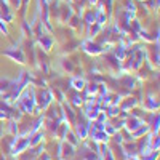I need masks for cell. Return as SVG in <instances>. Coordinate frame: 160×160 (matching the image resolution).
I'll return each instance as SVG.
<instances>
[{
  "label": "cell",
  "instance_id": "6da1fadb",
  "mask_svg": "<svg viewBox=\"0 0 160 160\" xmlns=\"http://www.w3.org/2000/svg\"><path fill=\"white\" fill-rule=\"evenodd\" d=\"M90 120L83 115L82 117V122H75V135H77V138L80 139V141H83V139H87L88 138V133H90Z\"/></svg>",
  "mask_w": 160,
  "mask_h": 160
},
{
  "label": "cell",
  "instance_id": "7a4b0ae2",
  "mask_svg": "<svg viewBox=\"0 0 160 160\" xmlns=\"http://www.w3.org/2000/svg\"><path fill=\"white\" fill-rule=\"evenodd\" d=\"M2 55L8 56L10 59H13L15 62H19V64H26V56H24V51L19 48V47H10L8 50H3L0 51Z\"/></svg>",
  "mask_w": 160,
  "mask_h": 160
},
{
  "label": "cell",
  "instance_id": "3957f363",
  "mask_svg": "<svg viewBox=\"0 0 160 160\" xmlns=\"http://www.w3.org/2000/svg\"><path fill=\"white\" fill-rule=\"evenodd\" d=\"M80 47H82V50H83L85 53H88V55H91V56H98V55H101V53L104 51L102 47L98 45V43H95L91 38L83 40V42L80 43Z\"/></svg>",
  "mask_w": 160,
  "mask_h": 160
},
{
  "label": "cell",
  "instance_id": "277c9868",
  "mask_svg": "<svg viewBox=\"0 0 160 160\" xmlns=\"http://www.w3.org/2000/svg\"><path fill=\"white\" fill-rule=\"evenodd\" d=\"M75 146L69 144L68 141H62L61 146H59V151H58V155L61 160H71L74 155H75Z\"/></svg>",
  "mask_w": 160,
  "mask_h": 160
},
{
  "label": "cell",
  "instance_id": "5b68a950",
  "mask_svg": "<svg viewBox=\"0 0 160 160\" xmlns=\"http://www.w3.org/2000/svg\"><path fill=\"white\" fill-rule=\"evenodd\" d=\"M88 136H90V139L96 141V142H99V144H102V142L108 144V142L111 141V136H109L104 130H95V128H91V127H90V133H88Z\"/></svg>",
  "mask_w": 160,
  "mask_h": 160
},
{
  "label": "cell",
  "instance_id": "8992f818",
  "mask_svg": "<svg viewBox=\"0 0 160 160\" xmlns=\"http://www.w3.org/2000/svg\"><path fill=\"white\" fill-rule=\"evenodd\" d=\"M51 101H53V93L48 91V90H42V93H40V99H37V106L42 111H47L50 108Z\"/></svg>",
  "mask_w": 160,
  "mask_h": 160
},
{
  "label": "cell",
  "instance_id": "52a82bcc",
  "mask_svg": "<svg viewBox=\"0 0 160 160\" xmlns=\"http://www.w3.org/2000/svg\"><path fill=\"white\" fill-rule=\"evenodd\" d=\"M144 122L139 118V117H136V115H131V117H128V118H125V130L128 131V133H133L136 128H139L141 125H142Z\"/></svg>",
  "mask_w": 160,
  "mask_h": 160
},
{
  "label": "cell",
  "instance_id": "ba28073f",
  "mask_svg": "<svg viewBox=\"0 0 160 160\" xmlns=\"http://www.w3.org/2000/svg\"><path fill=\"white\" fill-rule=\"evenodd\" d=\"M142 109H146L148 112H155L158 109V101L152 95H149L148 98L144 99V102H142Z\"/></svg>",
  "mask_w": 160,
  "mask_h": 160
},
{
  "label": "cell",
  "instance_id": "9c48e42d",
  "mask_svg": "<svg viewBox=\"0 0 160 160\" xmlns=\"http://www.w3.org/2000/svg\"><path fill=\"white\" fill-rule=\"evenodd\" d=\"M38 43L42 45L43 51H50L51 47H53V37L48 35V34H40L38 35Z\"/></svg>",
  "mask_w": 160,
  "mask_h": 160
},
{
  "label": "cell",
  "instance_id": "30bf717a",
  "mask_svg": "<svg viewBox=\"0 0 160 160\" xmlns=\"http://www.w3.org/2000/svg\"><path fill=\"white\" fill-rule=\"evenodd\" d=\"M99 158L101 160H115L112 151L108 148V144H106V142L99 144Z\"/></svg>",
  "mask_w": 160,
  "mask_h": 160
},
{
  "label": "cell",
  "instance_id": "8fae6325",
  "mask_svg": "<svg viewBox=\"0 0 160 160\" xmlns=\"http://www.w3.org/2000/svg\"><path fill=\"white\" fill-rule=\"evenodd\" d=\"M69 83H71V87H72L75 91H83L85 87H87V82H85L83 78H80V77H72Z\"/></svg>",
  "mask_w": 160,
  "mask_h": 160
},
{
  "label": "cell",
  "instance_id": "7c38bea8",
  "mask_svg": "<svg viewBox=\"0 0 160 160\" xmlns=\"http://www.w3.org/2000/svg\"><path fill=\"white\" fill-rule=\"evenodd\" d=\"M136 106H138V99H135V98H127V99L122 102V106H120V111H122V112H128L130 109L136 108Z\"/></svg>",
  "mask_w": 160,
  "mask_h": 160
},
{
  "label": "cell",
  "instance_id": "4fadbf2b",
  "mask_svg": "<svg viewBox=\"0 0 160 160\" xmlns=\"http://www.w3.org/2000/svg\"><path fill=\"white\" fill-rule=\"evenodd\" d=\"M7 133L11 136H19V127H18V122L16 120H10L8 122V128H7Z\"/></svg>",
  "mask_w": 160,
  "mask_h": 160
},
{
  "label": "cell",
  "instance_id": "5bb4252c",
  "mask_svg": "<svg viewBox=\"0 0 160 160\" xmlns=\"http://www.w3.org/2000/svg\"><path fill=\"white\" fill-rule=\"evenodd\" d=\"M43 138H45V133H42V131H37V133H34V135H31V148L38 146L43 141Z\"/></svg>",
  "mask_w": 160,
  "mask_h": 160
},
{
  "label": "cell",
  "instance_id": "9a60e30c",
  "mask_svg": "<svg viewBox=\"0 0 160 160\" xmlns=\"http://www.w3.org/2000/svg\"><path fill=\"white\" fill-rule=\"evenodd\" d=\"M11 80L10 78H0V95H7L11 88Z\"/></svg>",
  "mask_w": 160,
  "mask_h": 160
},
{
  "label": "cell",
  "instance_id": "2e32d148",
  "mask_svg": "<svg viewBox=\"0 0 160 160\" xmlns=\"http://www.w3.org/2000/svg\"><path fill=\"white\" fill-rule=\"evenodd\" d=\"M123 146V149H125V155H133V154H136V151H138V146L135 144V142H123L122 144Z\"/></svg>",
  "mask_w": 160,
  "mask_h": 160
},
{
  "label": "cell",
  "instance_id": "e0dca14e",
  "mask_svg": "<svg viewBox=\"0 0 160 160\" xmlns=\"http://www.w3.org/2000/svg\"><path fill=\"white\" fill-rule=\"evenodd\" d=\"M61 13H62V16H61V21H62V22H68V21L72 18V15H74L71 7H64V8L61 10Z\"/></svg>",
  "mask_w": 160,
  "mask_h": 160
},
{
  "label": "cell",
  "instance_id": "ac0fdd59",
  "mask_svg": "<svg viewBox=\"0 0 160 160\" xmlns=\"http://www.w3.org/2000/svg\"><path fill=\"white\" fill-rule=\"evenodd\" d=\"M77 138V135L74 131H68V135H66V138H64V141H68L69 144H72V146H78V139H75Z\"/></svg>",
  "mask_w": 160,
  "mask_h": 160
},
{
  "label": "cell",
  "instance_id": "d6986e66",
  "mask_svg": "<svg viewBox=\"0 0 160 160\" xmlns=\"http://www.w3.org/2000/svg\"><path fill=\"white\" fill-rule=\"evenodd\" d=\"M108 117H117V115H120V108L118 106H114V104H111V106H108V114H106Z\"/></svg>",
  "mask_w": 160,
  "mask_h": 160
},
{
  "label": "cell",
  "instance_id": "ffe728a7",
  "mask_svg": "<svg viewBox=\"0 0 160 160\" xmlns=\"http://www.w3.org/2000/svg\"><path fill=\"white\" fill-rule=\"evenodd\" d=\"M104 131L108 133L109 136H114V135H115V133H117L118 130L115 128V125H111V123H108V122H106V123H104Z\"/></svg>",
  "mask_w": 160,
  "mask_h": 160
},
{
  "label": "cell",
  "instance_id": "44dd1931",
  "mask_svg": "<svg viewBox=\"0 0 160 160\" xmlns=\"http://www.w3.org/2000/svg\"><path fill=\"white\" fill-rule=\"evenodd\" d=\"M157 157H158V151H151L149 154L141 155V160H157Z\"/></svg>",
  "mask_w": 160,
  "mask_h": 160
},
{
  "label": "cell",
  "instance_id": "7402d4cb",
  "mask_svg": "<svg viewBox=\"0 0 160 160\" xmlns=\"http://www.w3.org/2000/svg\"><path fill=\"white\" fill-rule=\"evenodd\" d=\"M83 101H85V99L80 98L78 93H75V95L72 96V106H75V108H78V106H82V104H83Z\"/></svg>",
  "mask_w": 160,
  "mask_h": 160
},
{
  "label": "cell",
  "instance_id": "603a6c76",
  "mask_svg": "<svg viewBox=\"0 0 160 160\" xmlns=\"http://www.w3.org/2000/svg\"><path fill=\"white\" fill-rule=\"evenodd\" d=\"M0 34H3L5 37H8V35H10L8 28H7V22H5L3 19H0Z\"/></svg>",
  "mask_w": 160,
  "mask_h": 160
},
{
  "label": "cell",
  "instance_id": "cb8c5ba5",
  "mask_svg": "<svg viewBox=\"0 0 160 160\" xmlns=\"http://www.w3.org/2000/svg\"><path fill=\"white\" fill-rule=\"evenodd\" d=\"M5 2L10 5V8H15V10L21 7V0H5Z\"/></svg>",
  "mask_w": 160,
  "mask_h": 160
},
{
  "label": "cell",
  "instance_id": "d4e9b609",
  "mask_svg": "<svg viewBox=\"0 0 160 160\" xmlns=\"http://www.w3.org/2000/svg\"><path fill=\"white\" fill-rule=\"evenodd\" d=\"M62 66H64V71H68V72H72L74 71V66H72V62L69 59H64L62 61Z\"/></svg>",
  "mask_w": 160,
  "mask_h": 160
},
{
  "label": "cell",
  "instance_id": "484cf974",
  "mask_svg": "<svg viewBox=\"0 0 160 160\" xmlns=\"http://www.w3.org/2000/svg\"><path fill=\"white\" fill-rule=\"evenodd\" d=\"M125 158H127V160H141V158L138 157V154H133V155H125Z\"/></svg>",
  "mask_w": 160,
  "mask_h": 160
},
{
  "label": "cell",
  "instance_id": "4316f807",
  "mask_svg": "<svg viewBox=\"0 0 160 160\" xmlns=\"http://www.w3.org/2000/svg\"><path fill=\"white\" fill-rule=\"evenodd\" d=\"M88 3H90V5H96L98 0H88Z\"/></svg>",
  "mask_w": 160,
  "mask_h": 160
},
{
  "label": "cell",
  "instance_id": "83f0119b",
  "mask_svg": "<svg viewBox=\"0 0 160 160\" xmlns=\"http://www.w3.org/2000/svg\"><path fill=\"white\" fill-rule=\"evenodd\" d=\"M59 160H61V158H59Z\"/></svg>",
  "mask_w": 160,
  "mask_h": 160
}]
</instances>
